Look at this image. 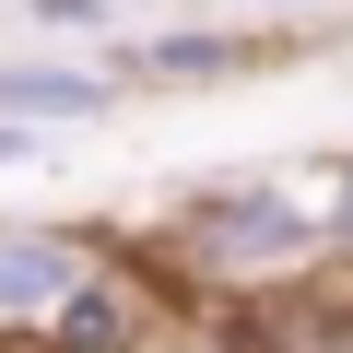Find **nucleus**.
I'll list each match as a JSON object with an SVG mask.
<instances>
[{"instance_id":"nucleus-1","label":"nucleus","mask_w":353,"mask_h":353,"mask_svg":"<svg viewBox=\"0 0 353 353\" xmlns=\"http://www.w3.org/2000/svg\"><path fill=\"white\" fill-rule=\"evenodd\" d=\"M165 259H176V283H212V294H248V306H271V294L330 271L318 201L283 189V176H212V189H189L165 212Z\"/></svg>"},{"instance_id":"nucleus-2","label":"nucleus","mask_w":353,"mask_h":353,"mask_svg":"<svg viewBox=\"0 0 353 353\" xmlns=\"http://www.w3.org/2000/svg\"><path fill=\"white\" fill-rule=\"evenodd\" d=\"M294 48H306L294 24H165V36L106 48V71H118V94H212V83H259V71H283Z\"/></svg>"},{"instance_id":"nucleus-3","label":"nucleus","mask_w":353,"mask_h":353,"mask_svg":"<svg viewBox=\"0 0 353 353\" xmlns=\"http://www.w3.org/2000/svg\"><path fill=\"white\" fill-rule=\"evenodd\" d=\"M94 236H71V224H0V330H24V341H48V318L94 283Z\"/></svg>"},{"instance_id":"nucleus-4","label":"nucleus","mask_w":353,"mask_h":353,"mask_svg":"<svg viewBox=\"0 0 353 353\" xmlns=\"http://www.w3.org/2000/svg\"><path fill=\"white\" fill-rule=\"evenodd\" d=\"M118 106V71L106 59H48V48H24V59H0V130H94Z\"/></svg>"},{"instance_id":"nucleus-5","label":"nucleus","mask_w":353,"mask_h":353,"mask_svg":"<svg viewBox=\"0 0 353 353\" xmlns=\"http://www.w3.org/2000/svg\"><path fill=\"white\" fill-rule=\"evenodd\" d=\"M236 353H353V283L318 271V283L248 306V341H236Z\"/></svg>"},{"instance_id":"nucleus-6","label":"nucleus","mask_w":353,"mask_h":353,"mask_svg":"<svg viewBox=\"0 0 353 353\" xmlns=\"http://www.w3.org/2000/svg\"><path fill=\"white\" fill-rule=\"evenodd\" d=\"M318 248H330V271L353 283V153L318 176Z\"/></svg>"},{"instance_id":"nucleus-7","label":"nucleus","mask_w":353,"mask_h":353,"mask_svg":"<svg viewBox=\"0 0 353 353\" xmlns=\"http://www.w3.org/2000/svg\"><path fill=\"white\" fill-rule=\"evenodd\" d=\"M24 12H36L48 36H106V24H118V0H24Z\"/></svg>"},{"instance_id":"nucleus-8","label":"nucleus","mask_w":353,"mask_h":353,"mask_svg":"<svg viewBox=\"0 0 353 353\" xmlns=\"http://www.w3.org/2000/svg\"><path fill=\"white\" fill-rule=\"evenodd\" d=\"M271 24H294V36H330V24H353V0H259Z\"/></svg>"},{"instance_id":"nucleus-9","label":"nucleus","mask_w":353,"mask_h":353,"mask_svg":"<svg viewBox=\"0 0 353 353\" xmlns=\"http://www.w3.org/2000/svg\"><path fill=\"white\" fill-rule=\"evenodd\" d=\"M141 353H236V341H212V330H153Z\"/></svg>"},{"instance_id":"nucleus-10","label":"nucleus","mask_w":353,"mask_h":353,"mask_svg":"<svg viewBox=\"0 0 353 353\" xmlns=\"http://www.w3.org/2000/svg\"><path fill=\"white\" fill-rule=\"evenodd\" d=\"M36 153H48L36 130H0V165H36Z\"/></svg>"}]
</instances>
